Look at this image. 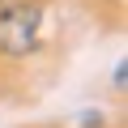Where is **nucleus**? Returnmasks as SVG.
I'll return each mask as SVG.
<instances>
[{
	"label": "nucleus",
	"instance_id": "1",
	"mask_svg": "<svg viewBox=\"0 0 128 128\" xmlns=\"http://www.w3.org/2000/svg\"><path fill=\"white\" fill-rule=\"evenodd\" d=\"M43 9L34 0H4L0 4V51L4 56H26L38 43Z\"/></svg>",
	"mask_w": 128,
	"mask_h": 128
}]
</instances>
